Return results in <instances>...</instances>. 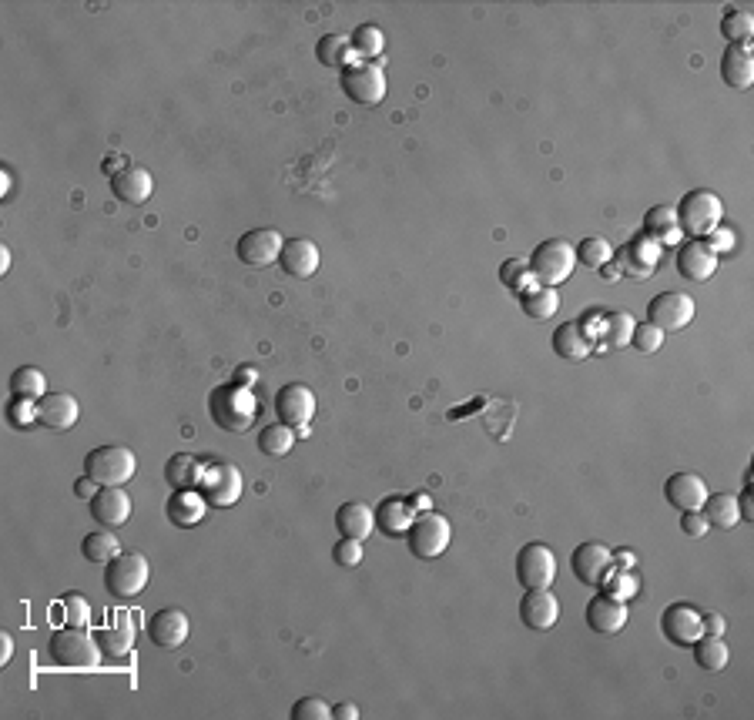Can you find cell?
I'll return each instance as SVG.
<instances>
[{
    "label": "cell",
    "instance_id": "1",
    "mask_svg": "<svg viewBox=\"0 0 754 720\" xmlns=\"http://www.w3.org/2000/svg\"><path fill=\"white\" fill-rule=\"evenodd\" d=\"M208 412H212L215 426H222L225 432L242 436V432H248L255 426V416H259V399H255L252 386L232 382V386H218L212 396H208Z\"/></svg>",
    "mask_w": 754,
    "mask_h": 720
},
{
    "label": "cell",
    "instance_id": "2",
    "mask_svg": "<svg viewBox=\"0 0 754 720\" xmlns=\"http://www.w3.org/2000/svg\"><path fill=\"white\" fill-rule=\"evenodd\" d=\"M47 654L57 667H68V670H91L101 664V647H98V637L88 633V627H64V630H54L51 640H47Z\"/></svg>",
    "mask_w": 754,
    "mask_h": 720
},
{
    "label": "cell",
    "instance_id": "3",
    "mask_svg": "<svg viewBox=\"0 0 754 720\" xmlns=\"http://www.w3.org/2000/svg\"><path fill=\"white\" fill-rule=\"evenodd\" d=\"M148 580H151L148 556L138 550H121L108 563V570H104V590L121 603L141 597V590L148 587Z\"/></svg>",
    "mask_w": 754,
    "mask_h": 720
},
{
    "label": "cell",
    "instance_id": "4",
    "mask_svg": "<svg viewBox=\"0 0 754 720\" xmlns=\"http://www.w3.org/2000/svg\"><path fill=\"white\" fill-rule=\"evenodd\" d=\"M135 473H138L135 449L121 443H104L84 456V476H91L98 486H124L128 479H135Z\"/></svg>",
    "mask_w": 754,
    "mask_h": 720
},
{
    "label": "cell",
    "instance_id": "5",
    "mask_svg": "<svg viewBox=\"0 0 754 720\" xmlns=\"http://www.w3.org/2000/svg\"><path fill=\"white\" fill-rule=\"evenodd\" d=\"M674 208H677L681 232L691 238H708L714 228H721V222H724V201L708 188L687 191Z\"/></svg>",
    "mask_w": 754,
    "mask_h": 720
},
{
    "label": "cell",
    "instance_id": "6",
    "mask_svg": "<svg viewBox=\"0 0 754 720\" xmlns=\"http://www.w3.org/2000/svg\"><path fill=\"white\" fill-rule=\"evenodd\" d=\"M530 268H533V278H537L540 285L560 288L577 268V248L570 245L567 238H547V242H540L537 248H533Z\"/></svg>",
    "mask_w": 754,
    "mask_h": 720
},
{
    "label": "cell",
    "instance_id": "7",
    "mask_svg": "<svg viewBox=\"0 0 754 720\" xmlns=\"http://www.w3.org/2000/svg\"><path fill=\"white\" fill-rule=\"evenodd\" d=\"M450 543H453V526L443 513L423 510V513H416L413 523H409L406 546H409V553L419 556V560H436V556H443L446 550H450Z\"/></svg>",
    "mask_w": 754,
    "mask_h": 720
},
{
    "label": "cell",
    "instance_id": "8",
    "mask_svg": "<svg viewBox=\"0 0 754 720\" xmlns=\"http://www.w3.org/2000/svg\"><path fill=\"white\" fill-rule=\"evenodd\" d=\"M513 573L527 590H550L557 580V553L547 543H527L513 560Z\"/></svg>",
    "mask_w": 754,
    "mask_h": 720
},
{
    "label": "cell",
    "instance_id": "9",
    "mask_svg": "<svg viewBox=\"0 0 754 720\" xmlns=\"http://www.w3.org/2000/svg\"><path fill=\"white\" fill-rule=\"evenodd\" d=\"M198 489H202V496L208 499V506L228 510V506H235L238 499L245 496V476L235 463H225L222 459V463H212L205 469Z\"/></svg>",
    "mask_w": 754,
    "mask_h": 720
},
{
    "label": "cell",
    "instance_id": "10",
    "mask_svg": "<svg viewBox=\"0 0 754 720\" xmlns=\"http://www.w3.org/2000/svg\"><path fill=\"white\" fill-rule=\"evenodd\" d=\"M342 91L349 94L356 104H379L386 98L389 84H386V71H383V61H356L349 64L346 71H342Z\"/></svg>",
    "mask_w": 754,
    "mask_h": 720
},
{
    "label": "cell",
    "instance_id": "11",
    "mask_svg": "<svg viewBox=\"0 0 754 720\" xmlns=\"http://www.w3.org/2000/svg\"><path fill=\"white\" fill-rule=\"evenodd\" d=\"M694 312L698 305L687 292H661L647 305V322H654L661 332H681L694 322Z\"/></svg>",
    "mask_w": 754,
    "mask_h": 720
},
{
    "label": "cell",
    "instance_id": "12",
    "mask_svg": "<svg viewBox=\"0 0 754 720\" xmlns=\"http://www.w3.org/2000/svg\"><path fill=\"white\" fill-rule=\"evenodd\" d=\"M282 248H285V238L279 228H248V232L238 238L235 255L252 268H269L272 262H279Z\"/></svg>",
    "mask_w": 754,
    "mask_h": 720
},
{
    "label": "cell",
    "instance_id": "13",
    "mask_svg": "<svg viewBox=\"0 0 754 720\" xmlns=\"http://www.w3.org/2000/svg\"><path fill=\"white\" fill-rule=\"evenodd\" d=\"M275 416L292 429H309L312 416H316V392L302 386V382L282 386L275 392Z\"/></svg>",
    "mask_w": 754,
    "mask_h": 720
},
{
    "label": "cell",
    "instance_id": "14",
    "mask_svg": "<svg viewBox=\"0 0 754 720\" xmlns=\"http://www.w3.org/2000/svg\"><path fill=\"white\" fill-rule=\"evenodd\" d=\"M661 630L674 647H694V643L704 637L701 610L694 607V603H671V607L661 613Z\"/></svg>",
    "mask_w": 754,
    "mask_h": 720
},
{
    "label": "cell",
    "instance_id": "15",
    "mask_svg": "<svg viewBox=\"0 0 754 720\" xmlns=\"http://www.w3.org/2000/svg\"><path fill=\"white\" fill-rule=\"evenodd\" d=\"M610 566H614V550H610L607 543H597V540L580 543L574 556H570V570H574L577 580L590 590L600 587V580L607 576Z\"/></svg>",
    "mask_w": 754,
    "mask_h": 720
},
{
    "label": "cell",
    "instance_id": "16",
    "mask_svg": "<svg viewBox=\"0 0 754 720\" xmlns=\"http://www.w3.org/2000/svg\"><path fill=\"white\" fill-rule=\"evenodd\" d=\"M188 633H192V620H188L185 610L178 607H165L158 613H151L148 620V637L155 647L161 650H178L181 643L188 640Z\"/></svg>",
    "mask_w": 754,
    "mask_h": 720
},
{
    "label": "cell",
    "instance_id": "17",
    "mask_svg": "<svg viewBox=\"0 0 754 720\" xmlns=\"http://www.w3.org/2000/svg\"><path fill=\"white\" fill-rule=\"evenodd\" d=\"M721 255H714L704 238H691L687 245H681L677 252V272H681L687 282H711L718 275Z\"/></svg>",
    "mask_w": 754,
    "mask_h": 720
},
{
    "label": "cell",
    "instance_id": "18",
    "mask_svg": "<svg viewBox=\"0 0 754 720\" xmlns=\"http://www.w3.org/2000/svg\"><path fill=\"white\" fill-rule=\"evenodd\" d=\"M708 496H711L708 483H704L698 473H691V469H681V473H674L664 483V499L671 506H677L681 513L684 510H701V506L708 503Z\"/></svg>",
    "mask_w": 754,
    "mask_h": 720
},
{
    "label": "cell",
    "instance_id": "19",
    "mask_svg": "<svg viewBox=\"0 0 754 720\" xmlns=\"http://www.w3.org/2000/svg\"><path fill=\"white\" fill-rule=\"evenodd\" d=\"M520 620L527 630L547 633L560 620V600L550 590H527L520 600Z\"/></svg>",
    "mask_w": 754,
    "mask_h": 720
},
{
    "label": "cell",
    "instance_id": "20",
    "mask_svg": "<svg viewBox=\"0 0 754 720\" xmlns=\"http://www.w3.org/2000/svg\"><path fill=\"white\" fill-rule=\"evenodd\" d=\"M131 496L124 493L121 486H101L98 496L91 499V516L94 523H101L104 530H118V526H124L131 520Z\"/></svg>",
    "mask_w": 754,
    "mask_h": 720
},
{
    "label": "cell",
    "instance_id": "21",
    "mask_svg": "<svg viewBox=\"0 0 754 720\" xmlns=\"http://www.w3.org/2000/svg\"><path fill=\"white\" fill-rule=\"evenodd\" d=\"M205 513H208V499L202 496V489H171L165 503L168 523H175L178 530H192V526L205 520Z\"/></svg>",
    "mask_w": 754,
    "mask_h": 720
},
{
    "label": "cell",
    "instance_id": "22",
    "mask_svg": "<svg viewBox=\"0 0 754 720\" xmlns=\"http://www.w3.org/2000/svg\"><path fill=\"white\" fill-rule=\"evenodd\" d=\"M627 617H631V607L624 600H614L607 593H597L594 600L587 603V623L590 630L604 633V637H614L627 627Z\"/></svg>",
    "mask_w": 754,
    "mask_h": 720
},
{
    "label": "cell",
    "instance_id": "23",
    "mask_svg": "<svg viewBox=\"0 0 754 720\" xmlns=\"http://www.w3.org/2000/svg\"><path fill=\"white\" fill-rule=\"evenodd\" d=\"M319 262H322V255H319V245L312 242V238H289L282 248V255H279L282 272L289 278H312L319 272Z\"/></svg>",
    "mask_w": 754,
    "mask_h": 720
},
{
    "label": "cell",
    "instance_id": "24",
    "mask_svg": "<svg viewBox=\"0 0 754 720\" xmlns=\"http://www.w3.org/2000/svg\"><path fill=\"white\" fill-rule=\"evenodd\" d=\"M37 419H41V426L47 429L64 432L81 419V406L71 392H47V396L37 402Z\"/></svg>",
    "mask_w": 754,
    "mask_h": 720
},
{
    "label": "cell",
    "instance_id": "25",
    "mask_svg": "<svg viewBox=\"0 0 754 720\" xmlns=\"http://www.w3.org/2000/svg\"><path fill=\"white\" fill-rule=\"evenodd\" d=\"M721 81L734 91H748L754 84V54L751 44H728L721 57Z\"/></svg>",
    "mask_w": 754,
    "mask_h": 720
},
{
    "label": "cell",
    "instance_id": "26",
    "mask_svg": "<svg viewBox=\"0 0 754 720\" xmlns=\"http://www.w3.org/2000/svg\"><path fill=\"white\" fill-rule=\"evenodd\" d=\"M111 191L114 198L124 201V205H145V201L155 195V178H151L148 168H124L121 175L111 178Z\"/></svg>",
    "mask_w": 754,
    "mask_h": 720
},
{
    "label": "cell",
    "instance_id": "27",
    "mask_svg": "<svg viewBox=\"0 0 754 720\" xmlns=\"http://www.w3.org/2000/svg\"><path fill=\"white\" fill-rule=\"evenodd\" d=\"M336 530L349 540H366L376 530V510L369 503H359V499H349L336 510Z\"/></svg>",
    "mask_w": 754,
    "mask_h": 720
},
{
    "label": "cell",
    "instance_id": "28",
    "mask_svg": "<svg viewBox=\"0 0 754 720\" xmlns=\"http://www.w3.org/2000/svg\"><path fill=\"white\" fill-rule=\"evenodd\" d=\"M98 647L104 657H128L135 650V627H131L128 613H114V620L108 627H101L98 633Z\"/></svg>",
    "mask_w": 754,
    "mask_h": 720
},
{
    "label": "cell",
    "instance_id": "29",
    "mask_svg": "<svg viewBox=\"0 0 754 720\" xmlns=\"http://www.w3.org/2000/svg\"><path fill=\"white\" fill-rule=\"evenodd\" d=\"M553 352H557L563 362H587L590 352H594V342H590V335H584V325L574 319V322H563L560 329L553 332Z\"/></svg>",
    "mask_w": 754,
    "mask_h": 720
},
{
    "label": "cell",
    "instance_id": "30",
    "mask_svg": "<svg viewBox=\"0 0 754 720\" xmlns=\"http://www.w3.org/2000/svg\"><path fill=\"white\" fill-rule=\"evenodd\" d=\"M644 235L654 238L657 245H677L681 242V222H677L674 205H654L644 215Z\"/></svg>",
    "mask_w": 754,
    "mask_h": 720
},
{
    "label": "cell",
    "instance_id": "31",
    "mask_svg": "<svg viewBox=\"0 0 754 720\" xmlns=\"http://www.w3.org/2000/svg\"><path fill=\"white\" fill-rule=\"evenodd\" d=\"M413 520H416V513H413V506L406 503V496H386L376 510V526L386 536H396V540L409 533V523Z\"/></svg>",
    "mask_w": 754,
    "mask_h": 720
},
{
    "label": "cell",
    "instance_id": "32",
    "mask_svg": "<svg viewBox=\"0 0 754 720\" xmlns=\"http://www.w3.org/2000/svg\"><path fill=\"white\" fill-rule=\"evenodd\" d=\"M202 459L192 456V453H175L168 459L165 466V479L171 489H198V483H202Z\"/></svg>",
    "mask_w": 754,
    "mask_h": 720
},
{
    "label": "cell",
    "instance_id": "33",
    "mask_svg": "<svg viewBox=\"0 0 754 720\" xmlns=\"http://www.w3.org/2000/svg\"><path fill=\"white\" fill-rule=\"evenodd\" d=\"M520 305H523V312L530 315V319H550V315H557V309H560V292L557 288H550V285H530L527 292L520 295Z\"/></svg>",
    "mask_w": 754,
    "mask_h": 720
},
{
    "label": "cell",
    "instance_id": "34",
    "mask_svg": "<svg viewBox=\"0 0 754 720\" xmlns=\"http://www.w3.org/2000/svg\"><path fill=\"white\" fill-rule=\"evenodd\" d=\"M316 57L326 67H339V71H346L349 64H356V51H352L349 34H326V37H319Z\"/></svg>",
    "mask_w": 754,
    "mask_h": 720
},
{
    "label": "cell",
    "instance_id": "35",
    "mask_svg": "<svg viewBox=\"0 0 754 720\" xmlns=\"http://www.w3.org/2000/svg\"><path fill=\"white\" fill-rule=\"evenodd\" d=\"M81 553H84V560L88 563H98V566H108L114 556L121 553V543H118V536H114V530H94V533H88L81 540Z\"/></svg>",
    "mask_w": 754,
    "mask_h": 720
},
{
    "label": "cell",
    "instance_id": "36",
    "mask_svg": "<svg viewBox=\"0 0 754 720\" xmlns=\"http://www.w3.org/2000/svg\"><path fill=\"white\" fill-rule=\"evenodd\" d=\"M600 593L631 603L637 593H641V576H637V570H624V566H617L614 570V566H610L607 576L600 580Z\"/></svg>",
    "mask_w": 754,
    "mask_h": 720
},
{
    "label": "cell",
    "instance_id": "37",
    "mask_svg": "<svg viewBox=\"0 0 754 720\" xmlns=\"http://www.w3.org/2000/svg\"><path fill=\"white\" fill-rule=\"evenodd\" d=\"M701 513L708 516V523L718 526V530H731V526L741 523L738 496H728V493H711L708 503L701 506Z\"/></svg>",
    "mask_w": 754,
    "mask_h": 720
},
{
    "label": "cell",
    "instance_id": "38",
    "mask_svg": "<svg viewBox=\"0 0 754 720\" xmlns=\"http://www.w3.org/2000/svg\"><path fill=\"white\" fill-rule=\"evenodd\" d=\"M694 660H698V667L718 674V670L731 664V647L724 643V637H708V633H704V637L694 643Z\"/></svg>",
    "mask_w": 754,
    "mask_h": 720
},
{
    "label": "cell",
    "instance_id": "39",
    "mask_svg": "<svg viewBox=\"0 0 754 720\" xmlns=\"http://www.w3.org/2000/svg\"><path fill=\"white\" fill-rule=\"evenodd\" d=\"M11 396H21V399H34L41 402L47 396V376L37 366H21L14 369L11 376Z\"/></svg>",
    "mask_w": 754,
    "mask_h": 720
},
{
    "label": "cell",
    "instance_id": "40",
    "mask_svg": "<svg viewBox=\"0 0 754 720\" xmlns=\"http://www.w3.org/2000/svg\"><path fill=\"white\" fill-rule=\"evenodd\" d=\"M259 449H262L265 456H272V459L289 456L292 449H295V429H292V426H285V422H272V426H265V429H262V436H259Z\"/></svg>",
    "mask_w": 754,
    "mask_h": 720
},
{
    "label": "cell",
    "instance_id": "41",
    "mask_svg": "<svg viewBox=\"0 0 754 720\" xmlns=\"http://www.w3.org/2000/svg\"><path fill=\"white\" fill-rule=\"evenodd\" d=\"M500 282L513 295H523L530 285H537L533 268H530V258H507V262L500 265Z\"/></svg>",
    "mask_w": 754,
    "mask_h": 720
},
{
    "label": "cell",
    "instance_id": "42",
    "mask_svg": "<svg viewBox=\"0 0 754 720\" xmlns=\"http://www.w3.org/2000/svg\"><path fill=\"white\" fill-rule=\"evenodd\" d=\"M349 41H352V51H356L359 57H383V51H386V34H383V27H376V24H359L356 31L349 34Z\"/></svg>",
    "mask_w": 754,
    "mask_h": 720
},
{
    "label": "cell",
    "instance_id": "43",
    "mask_svg": "<svg viewBox=\"0 0 754 720\" xmlns=\"http://www.w3.org/2000/svg\"><path fill=\"white\" fill-rule=\"evenodd\" d=\"M721 34L728 37L731 44H751L754 37V17L741 7H728V14L721 17Z\"/></svg>",
    "mask_w": 754,
    "mask_h": 720
},
{
    "label": "cell",
    "instance_id": "44",
    "mask_svg": "<svg viewBox=\"0 0 754 720\" xmlns=\"http://www.w3.org/2000/svg\"><path fill=\"white\" fill-rule=\"evenodd\" d=\"M574 248H577V262H584L587 268H597V272L604 265H610V258H614V245H610L604 235H590Z\"/></svg>",
    "mask_w": 754,
    "mask_h": 720
},
{
    "label": "cell",
    "instance_id": "45",
    "mask_svg": "<svg viewBox=\"0 0 754 720\" xmlns=\"http://www.w3.org/2000/svg\"><path fill=\"white\" fill-rule=\"evenodd\" d=\"M664 339H667V332L657 329L654 322H637L634 332H631V345H634L637 352H644V355H651V352L661 349Z\"/></svg>",
    "mask_w": 754,
    "mask_h": 720
},
{
    "label": "cell",
    "instance_id": "46",
    "mask_svg": "<svg viewBox=\"0 0 754 720\" xmlns=\"http://www.w3.org/2000/svg\"><path fill=\"white\" fill-rule=\"evenodd\" d=\"M61 613H64V627H88V620H91L88 597H81V593L61 597Z\"/></svg>",
    "mask_w": 754,
    "mask_h": 720
},
{
    "label": "cell",
    "instance_id": "47",
    "mask_svg": "<svg viewBox=\"0 0 754 720\" xmlns=\"http://www.w3.org/2000/svg\"><path fill=\"white\" fill-rule=\"evenodd\" d=\"M7 422H11L14 429H31L34 422H41L37 419V402L11 396V402H7Z\"/></svg>",
    "mask_w": 754,
    "mask_h": 720
},
{
    "label": "cell",
    "instance_id": "48",
    "mask_svg": "<svg viewBox=\"0 0 754 720\" xmlns=\"http://www.w3.org/2000/svg\"><path fill=\"white\" fill-rule=\"evenodd\" d=\"M362 556H366V550H362V540H349V536H342V540L332 546V560H336L342 570H352V566H359Z\"/></svg>",
    "mask_w": 754,
    "mask_h": 720
},
{
    "label": "cell",
    "instance_id": "49",
    "mask_svg": "<svg viewBox=\"0 0 754 720\" xmlns=\"http://www.w3.org/2000/svg\"><path fill=\"white\" fill-rule=\"evenodd\" d=\"M329 717H332V707L322 697H302L295 700L292 707V720H329Z\"/></svg>",
    "mask_w": 754,
    "mask_h": 720
},
{
    "label": "cell",
    "instance_id": "50",
    "mask_svg": "<svg viewBox=\"0 0 754 720\" xmlns=\"http://www.w3.org/2000/svg\"><path fill=\"white\" fill-rule=\"evenodd\" d=\"M631 252H634L637 262H641V275H644V272H651V268L657 265V258H661V245H657L654 238L641 235V238H637V242L631 245Z\"/></svg>",
    "mask_w": 754,
    "mask_h": 720
},
{
    "label": "cell",
    "instance_id": "51",
    "mask_svg": "<svg viewBox=\"0 0 754 720\" xmlns=\"http://www.w3.org/2000/svg\"><path fill=\"white\" fill-rule=\"evenodd\" d=\"M681 530H684V536H694V540H698V536H704L711 530V523L701 510H684L681 513Z\"/></svg>",
    "mask_w": 754,
    "mask_h": 720
},
{
    "label": "cell",
    "instance_id": "52",
    "mask_svg": "<svg viewBox=\"0 0 754 720\" xmlns=\"http://www.w3.org/2000/svg\"><path fill=\"white\" fill-rule=\"evenodd\" d=\"M610 329H614L617 335H614V342L617 345H627V342H631V332H634V319H631V315H627V312H614V315H610Z\"/></svg>",
    "mask_w": 754,
    "mask_h": 720
},
{
    "label": "cell",
    "instance_id": "53",
    "mask_svg": "<svg viewBox=\"0 0 754 720\" xmlns=\"http://www.w3.org/2000/svg\"><path fill=\"white\" fill-rule=\"evenodd\" d=\"M704 242H708V248H711L714 255H728L731 248H734V232H731V228H714V232L704 238Z\"/></svg>",
    "mask_w": 754,
    "mask_h": 720
},
{
    "label": "cell",
    "instance_id": "54",
    "mask_svg": "<svg viewBox=\"0 0 754 720\" xmlns=\"http://www.w3.org/2000/svg\"><path fill=\"white\" fill-rule=\"evenodd\" d=\"M701 623H704V633H708V637H724V630H728V623H724L721 613H701Z\"/></svg>",
    "mask_w": 754,
    "mask_h": 720
},
{
    "label": "cell",
    "instance_id": "55",
    "mask_svg": "<svg viewBox=\"0 0 754 720\" xmlns=\"http://www.w3.org/2000/svg\"><path fill=\"white\" fill-rule=\"evenodd\" d=\"M98 489H101V486L94 483L91 476H81L78 483H74V493H78V499H88V503H91L94 496H98Z\"/></svg>",
    "mask_w": 754,
    "mask_h": 720
},
{
    "label": "cell",
    "instance_id": "56",
    "mask_svg": "<svg viewBox=\"0 0 754 720\" xmlns=\"http://www.w3.org/2000/svg\"><path fill=\"white\" fill-rule=\"evenodd\" d=\"M14 660V637L11 633H0V664H11Z\"/></svg>",
    "mask_w": 754,
    "mask_h": 720
},
{
    "label": "cell",
    "instance_id": "57",
    "mask_svg": "<svg viewBox=\"0 0 754 720\" xmlns=\"http://www.w3.org/2000/svg\"><path fill=\"white\" fill-rule=\"evenodd\" d=\"M332 717H336V720H356V717H359V707L349 704V700H346V704H336V707H332Z\"/></svg>",
    "mask_w": 754,
    "mask_h": 720
},
{
    "label": "cell",
    "instance_id": "58",
    "mask_svg": "<svg viewBox=\"0 0 754 720\" xmlns=\"http://www.w3.org/2000/svg\"><path fill=\"white\" fill-rule=\"evenodd\" d=\"M124 168H131V165H128V158H121V155H114V158H108V161H104V171H108V178L121 175Z\"/></svg>",
    "mask_w": 754,
    "mask_h": 720
},
{
    "label": "cell",
    "instance_id": "59",
    "mask_svg": "<svg viewBox=\"0 0 754 720\" xmlns=\"http://www.w3.org/2000/svg\"><path fill=\"white\" fill-rule=\"evenodd\" d=\"M738 510H741V520H751V516H754V506H751V486L744 489V496L738 499Z\"/></svg>",
    "mask_w": 754,
    "mask_h": 720
},
{
    "label": "cell",
    "instance_id": "60",
    "mask_svg": "<svg viewBox=\"0 0 754 720\" xmlns=\"http://www.w3.org/2000/svg\"><path fill=\"white\" fill-rule=\"evenodd\" d=\"M7 268H11V248H0V272H7Z\"/></svg>",
    "mask_w": 754,
    "mask_h": 720
},
{
    "label": "cell",
    "instance_id": "61",
    "mask_svg": "<svg viewBox=\"0 0 754 720\" xmlns=\"http://www.w3.org/2000/svg\"><path fill=\"white\" fill-rule=\"evenodd\" d=\"M238 379H242L245 386H248V382H255V372H245V369H238Z\"/></svg>",
    "mask_w": 754,
    "mask_h": 720
}]
</instances>
